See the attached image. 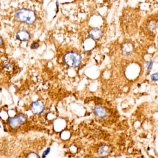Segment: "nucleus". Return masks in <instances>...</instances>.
<instances>
[{
	"instance_id": "0eeeda50",
	"label": "nucleus",
	"mask_w": 158,
	"mask_h": 158,
	"mask_svg": "<svg viewBox=\"0 0 158 158\" xmlns=\"http://www.w3.org/2000/svg\"><path fill=\"white\" fill-rule=\"evenodd\" d=\"M89 35V36L92 39L94 40H97L101 37L102 32L101 30L99 28H93L90 31Z\"/></svg>"
},
{
	"instance_id": "ddd939ff",
	"label": "nucleus",
	"mask_w": 158,
	"mask_h": 158,
	"mask_svg": "<svg viewBox=\"0 0 158 158\" xmlns=\"http://www.w3.org/2000/svg\"><path fill=\"white\" fill-rule=\"evenodd\" d=\"M50 148H48L47 149L45 150L43 152V156H46L49 153H50Z\"/></svg>"
},
{
	"instance_id": "f03ea898",
	"label": "nucleus",
	"mask_w": 158,
	"mask_h": 158,
	"mask_svg": "<svg viewBox=\"0 0 158 158\" xmlns=\"http://www.w3.org/2000/svg\"><path fill=\"white\" fill-rule=\"evenodd\" d=\"M81 59L80 54L73 51L67 52L64 56V62L70 67H79L81 62Z\"/></svg>"
},
{
	"instance_id": "423d86ee",
	"label": "nucleus",
	"mask_w": 158,
	"mask_h": 158,
	"mask_svg": "<svg viewBox=\"0 0 158 158\" xmlns=\"http://www.w3.org/2000/svg\"><path fill=\"white\" fill-rule=\"evenodd\" d=\"M16 37L21 41H27L30 38V34L27 31L20 30L16 33Z\"/></svg>"
},
{
	"instance_id": "9b49d317",
	"label": "nucleus",
	"mask_w": 158,
	"mask_h": 158,
	"mask_svg": "<svg viewBox=\"0 0 158 158\" xmlns=\"http://www.w3.org/2000/svg\"><path fill=\"white\" fill-rule=\"evenodd\" d=\"M151 79L152 80L154 81H158V73L152 74L151 76Z\"/></svg>"
},
{
	"instance_id": "4468645a",
	"label": "nucleus",
	"mask_w": 158,
	"mask_h": 158,
	"mask_svg": "<svg viewBox=\"0 0 158 158\" xmlns=\"http://www.w3.org/2000/svg\"><path fill=\"white\" fill-rule=\"evenodd\" d=\"M3 43V40L2 39V37L0 36V46H2Z\"/></svg>"
},
{
	"instance_id": "39448f33",
	"label": "nucleus",
	"mask_w": 158,
	"mask_h": 158,
	"mask_svg": "<svg viewBox=\"0 0 158 158\" xmlns=\"http://www.w3.org/2000/svg\"><path fill=\"white\" fill-rule=\"evenodd\" d=\"M93 111L96 116L101 118H104L108 115V111L106 109L99 105L94 107Z\"/></svg>"
},
{
	"instance_id": "9d476101",
	"label": "nucleus",
	"mask_w": 158,
	"mask_h": 158,
	"mask_svg": "<svg viewBox=\"0 0 158 158\" xmlns=\"http://www.w3.org/2000/svg\"><path fill=\"white\" fill-rule=\"evenodd\" d=\"M153 63L154 62H153V61L152 60H151L150 61L147 62V64H146V67H147V70L149 71L150 69H152L153 65Z\"/></svg>"
},
{
	"instance_id": "20e7f679",
	"label": "nucleus",
	"mask_w": 158,
	"mask_h": 158,
	"mask_svg": "<svg viewBox=\"0 0 158 158\" xmlns=\"http://www.w3.org/2000/svg\"><path fill=\"white\" fill-rule=\"evenodd\" d=\"M44 109V106L41 100H37L33 102L31 107L32 112L35 115H39L43 112Z\"/></svg>"
},
{
	"instance_id": "7ed1b4c3",
	"label": "nucleus",
	"mask_w": 158,
	"mask_h": 158,
	"mask_svg": "<svg viewBox=\"0 0 158 158\" xmlns=\"http://www.w3.org/2000/svg\"><path fill=\"white\" fill-rule=\"evenodd\" d=\"M26 117L25 116L20 114L17 116L11 117L7 121V125L9 130L13 131H17L21 128L22 124L26 123Z\"/></svg>"
},
{
	"instance_id": "f8f14e48",
	"label": "nucleus",
	"mask_w": 158,
	"mask_h": 158,
	"mask_svg": "<svg viewBox=\"0 0 158 158\" xmlns=\"http://www.w3.org/2000/svg\"><path fill=\"white\" fill-rule=\"evenodd\" d=\"M39 43L37 42H34L31 45V48L32 49H36L39 47Z\"/></svg>"
},
{
	"instance_id": "dca6fc26",
	"label": "nucleus",
	"mask_w": 158,
	"mask_h": 158,
	"mask_svg": "<svg viewBox=\"0 0 158 158\" xmlns=\"http://www.w3.org/2000/svg\"><path fill=\"white\" fill-rule=\"evenodd\" d=\"M1 125H0V128H1Z\"/></svg>"
},
{
	"instance_id": "2eb2a0df",
	"label": "nucleus",
	"mask_w": 158,
	"mask_h": 158,
	"mask_svg": "<svg viewBox=\"0 0 158 158\" xmlns=\"http://www.w3.org/2000/svg\"><path fill=\"white\" fill-rule=\"evenodd\" d=\"M56 8H57V12H58L59 10V5L58 3V2H57V1L56 2Z\"/></svg>"
},
{
	"instance_id": "f257e3e1",
	"label": "nucleus",
	"mask_w": 158,
	"mask_h": 158,
	"mask_svg": "<svg viewBox=\"0 0 158 158\" xmlns=\"http://www.w3.org/2000/svg\"><path fill=\"white\" fill-rule=\"evenodd\" d=\"M15 19L18 21L25 23L28 25L34 23L36 20V15L34 12L27 9H20L15 12Z\"/></svg>"
},
{
	"instance_id": "6e6552de",
	"label": "nucleus",
	"mask_w": 158,
	"mask_h": 158,
	"mask_svg": "<svg viewBox=\"0 0 158 158\" xmlns=\"http://www.w3.org/2000/svg\"><path fill=\"white\" fill-rule=\"evenodd\" d=\"M110 151V147H109L108 145H103L99 148L98 154L100 156H106L109 154Z\"/></svg>"
},
{
	"instance_id": "1a4fd4ad",
	"label": "nucleus",
	"mask_w": 158,
	"mask_h": 158,
	"mask_svg": "<svg viewBox=\"0 0 158 158\" xmlns=\"http://www.w3.org/2000/svg\"><path fill=\"white\" fill-rule=\"evenodd\" d=\"M24 158H40V157L39 155L36 153L32 152L26 154V156L24 157Z\"/></svg>"
}]
</instances>
